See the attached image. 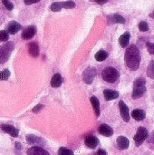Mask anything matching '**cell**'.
<instances>
[{"label":"cell","mask_w":154,"mask_h":155,"mask_svg":"<svg viewBox=\"0 0 154 155\" xmlns=\"http://www.w3.org/2000/svg\"><path fill=\"white\" fill-rule=\"evenodd\" d=\"M84 144L89 149H95L97 147V145L99 144V140H98L97 137L93 136V135H90V136H87L85 138Z\"/></svg>","instance_id":"cell-12"},{"label":"cell","mask_w":154,"mask_h":155,"mask_svg":"<svg viewBox=\"0 0 154 155\" xmlns=\"http://www.w3.org/2000/svg\"><path fill=\"white\" fill-rule=\"evenodd\" d=\"M22 28L21 25L19 23H17L16 21H11L8 23L7 25V32L11 35H15L16 34L20 29Z\"/></svg>","instance_id":"cell-16"},{"label":"cell","mask_w":154,"mask_h":155,"mask_svg":"<svg viewBox=\"0 0 154 155\" xmlns=\"http://www.w3.org/2000/svg\"><path fill=\"white\" fill-rule=\"evenodd\" d=\"M10 76V72L8 69H5L4 71L0 72V80H7Z\"/></svg>","instance_id":"cell-31"},{"label":"cell","mask_w":154,"mask_h":155,"mask_svg":"<svg viewBox=\"0 0 154 155\" xmlns=\"http://www.w3.org/2000/svg\"><path fill=\"white\" fill-rule=\"evenodd\" d=\"M62 2H54L50 5V10H52L53 12H59L62 10Z\"/></svg>","instance_id":"cell-25"},{"label":"cell","mask_w":154,"mask_h":155,"mask_svg":"<svg viewBox=\"0 0 154 155\" xmlns=\"http://www.w3.org/2000/svg\"><path fill=\"white\" fill-rule=\"evenodd\" d=\"M125 64L129 69L136 71L141 64V52L135 45H131L127 47L124 54Z\"/></svg>","instance_id":"cell-1"},{"label":"cell","mask_w":154,"mask_h":155,"mask_svg":"<svg viewBox=\"0 0 154 155\" xmlns=\"http://www.w3.org/2000/svg\"><path fill=\"white\" fill-rule=\"evenodd\" d=\"M91 104L93 105V108L94 110V113H95V116L98 118L101 114V110H100V102L98 100V98L96 96H92L91 99Z\"/></svg>","instance_id":"cell-22"},{"label":"cell","mask_w":154,"mask_h":155,"mask_svg":"<svg viewBox=\"0 0 154 155\" xmlns=\"http://www.w3.org/2000/svg\"><path fill=\"white\" fill-rule=\"evenodd\" d=\"M103 80L109 84H114L119 78V72L116 68L113 66H108L104 68L102 72Z\"/></svg>","instance_id":"cell-3"},{"label":"cell","mask_w":154,"mask_h":155,"mask_svg":"<svg viewBox=\"0 0 154 155\" xmlns=\"http://www.w3.org/2000/svg\"><path fill=\"white\" fill-rule=\"evenodd\" d=\"M145 116H146L145 112L142 109H134L132 112V117L138 122L143 121L145 119Z\"/></svg>","instance_id":"cell-20"},{"label":"cell","mask_w":154,"mask_h":155,"mask_svg":"<svg viewBox=\"0 0 154 155\" xmlns=\"http://www.w3.org/2000/svg\"><path fill=\"white\" fill-rule=\"evenodd\" d=\"M96 3H98L99 5H103V4H105V3H107L108 2V0H94Z\"/></svg>","instance_id":"cell-36"},{"label":"cell","mask_w":154,"mask_h":155,"mask_svg":"<svg viewBox=\"0 0 154 155\" xmlns=\"http://www.w3.org/2000/svg\"><path fill=\"white\" fill-rule=\"evenodd\" d=\"M95 155H107V153H106V151L103 150V149H99V150L97 151V153H95Z\"/></svg>","instance_id":"cell-35"},{"label":"cell","mask_w":154,"mask_h":155,"mask_svg":"<svg viewBox=\"0 0 154 155\" xmlns=\"http://www.w3.org/2000/svg\"><path fill=\"white\" fill-rule=\"evenodd\" d=\"M1 2H2V4L5 5V7L7 10L11 11V10L14 9V4H13L12 2H10L9 0H1Z\"/></svg>","instance_id":"cell-30"},{"label":"cell","mask_w":154,"mask_h":155,"mask_svg":"<svg viewBox=\"0 0 154 155\" xmlns=\"http://www.w3.org/2000/svg\"><path fill=\"white\" fill-rule=\"evenodd\" d=\"M146 47H147V50L149 52V54L154 55V44L153 43H151V42H147L146 43Z\"/></svg>","instance_id":"cell-32"},{"label":"cell","mask_w":154,"mask_h":155,"mask_svg":"<svg viewBox=\"0 0 154 155\" xmlns=\"http://www.w3.org/2000/svg\"><path fill=\"white\" fill-rule=\"evenodd\" d=\"M40 0H24V3L25 4V5H32V4H36V3H38Z\"/></svg>","instance_id":"cell-34"},{"label":"cell","mask_w":154,"mask_h":155,"mask_svg":"<svg viewBox=\"0 0 154 155\" xmlns=\"http://www.w3.org/2000/svg\"><path fill=\"white\" fill-rule=\"evenodd\" d=\"M149 142L154 143V132H152V135H151V137H150V139H149Z\"/></svg>","instance_id":"cell-37"},{"label":"cell","mask_w":154,"mask_h":155,"mask_svg":"<svg viewBox=\"0 0 154 155\" xmlns=\"http://www.w3.org/2000/svg\"><path fill=\"white\" fill-rule=\"evenodd\" d=\"M149 133L148 130L144 127H139L137 130V133L134 135V142L136 146H140L143 144V143L148 138Z\"/></svg>","instance_id":"cell-5"},{"label":"cell","mask_w":154,"mask_h":155,"mask_svg":"<svg viewBox=\"0 0 154 155\" xmlns=\"http://www.w3.org/2000/svg\"><path fill=\"white\" fill-rule=\"evenodd\" d=\"M28 53L32 57H37L40 54L39 45L35 42H31L28 44Z\"/></svg>","instance_id":"cell-13"},{"label":"cell","mask_w":154,"mask_h":155,"mask_svg":"<svg viewBox=\"0 0 154 155\" xmlns=\"http://www.w3.org/2000/svg\"><path fill=\"white\" fill-rule=\"evenodd\" d=\"M147 76L151 79H154V60H151L147 68Z\"/></svg>","instance_id":"cell-24"},{"label":"cell","mask_w":154,"mask_h":155,"mask_svg":"<svg viewBox=\"0 0 154 155\" xmlns=\"http://www.w3.org/2000/svg\"><path fill=\"white\" fill-rule=\"evenodd\" d=\"M130 38H131V34L129 32H125L123 33L120 37H119V44L122 47H127L129 45V42H130Z\"/></svg>","instance_id":"cell-21"},{"label":"cell","mask_w":154,"mask_h":155,"mask_svg":"<svg viewBox=\"0 0 154 155\" xmlns=\"http://www.w3.org/2000/svg\"><path fill=\"white\" fill-rule=\"evenodd\" d=\"M44 107V106L43 104H37L36 106H34V107L33 108V113L37 114V113H39V112H40Z\"/></svg>","instance_id":"cell-33"},{"label":"cell","mask_w":154,"mask_h":155,"mask_svg":"<svg viewBox=\"0 0 154 155\" xmlns=\"http://www.w3.org/2000/svg\"><path fill=\"white\" fill-rule=\"evenodd\" d=\"M62 5H63V8H65V9H72L76 6L75 3L73 0H67V1L62 2Z\"/></svg>","instance_id":"cell-26"},{"label":"cell","mask_w":154,"mask_h":155,"mask_svg":"<svg viewBox=\"0 0 154 155\" xmlns=\"http://www.w3.org/2000/svg\"><path fill=\"white\" fill-rule=\"evenodd\" d=\"M119 109H120V113H121V116H122L123 120L126 123L130 122L131 115L129 113V108H128L127 104L123 100H121L119 102Z\"/></svg>","instance_id":"cell-7"},{"label":"cell","mask_w":154,"mask_h":155,"mask_svg":"<svg viewBox=\"0 0 154 155\" xmlns=\"http://www.w3.org/2000/svg\"><path fill=\"white\" fill-rule=\"evenodd\" d=\"M107 22L109 25L113 24H124L125 19L119 14H112L107 15Z\"/></svg>","instance_id":"cell-8"},{"label":"cell","mask_w":154,"mask_h":155,"mask_svg":"<svg viewBox=\"0 0 154 155\" xmlns=\"http://www.w3.org/2000/svg\"><path fill=\"white\" fill-rule=\"evenodd\" d=\"M1 130L5 133L8 134L12 137H15V138H16L18 136V134H19V131L16 128H15L14 126L9 125V124H2Z\"/></svg>","instance_id":"cell-10"},{"label":"cell","mask_w":154,"mask_h":155,"mask_svg":"<svg viewBox=\"0 0 154 155\" xmlns=\"http://www.w3.org/2000/svg\"><path fill=\"white\" fill-rule=\"evenodd\" d=\"M103 95L106 101H111V100H114L116 98L119 97V93L117 91L114 90H111V89H105L103 91Z\"/></svg>","instance_id":"cell-19"},{"label":"cell","mask_w":154,"mask_h":155,"mask_svg":"<svg viewBox=\"0 0 154 155\" xmlns=\"http://www.w3.org/2000/svg\"><path fill=\"white\" fill-rule=\"evenodd\" d=\"M145 84H146V81L143 78H138L134 81L133 94H132L133 99H139L142 96H143V94L146 92Z\"/></svg>","instance_id":"cell-2"},{"label":"cell","mask_w":154,"mask_h":155,"mask_svg":"<svg viewBox=\"0 0 154 155\" xmlns=\"http://www.w3.org/2000/svg\"><path fill=\"white\" fill-rule=\"evenodd\" d=\"M9 39V35L7 31L1 30L0 31V42H6Z\"/></svg>","instance_id":"cell-29"},{"label":"cell","mask_w":154,"mask_h":155,"mask_svg":"<svg viewBox=\"0 0 154 155\" xmlns=\"http://www.w3.org/2000/svg\"><path fill=\"white\" fill-rule=\"evenodd\" d=\"M138 27H139V30L141 32H147L149 30V25H148V23L145 22V21H141L138 25Z\"/></svg>","instance_id":"cell-27"},{"label":"cell","mask_w":154,"mask_h":155,"mask_svg":"<svg viewBox=\"0 0 154 155\" xmlns=\"http://www.w3.org/2000/svg\"><path fill=\"white\" fill-rule=\"evenodd\" d=\"M116 143H117V146L120 150L128 149L130 146V141L125 136H119L116 140Z\"/></svg>","instance_id":"cell-15"},{"label":"cell","mask_w":154,"mask_h":155,"mask_svg":"<svg viewBox=\"0 0 154 155\" xmlns=\"http://www.w3.org/2000/svg\"><path fill=\"white\" fill-rule=\"evenodd\" d=\"M26 142L30 144H37V145H42V144H44V141L38 137V136H35V135H33V134H29L27 135L26 137Z\"/></svg>","instance_id":"cell-17"},{"label":"cell","mask_w":154,"mask_h":155,"mask_svg":"<svg viewBox=\"0 0 154 155\" xmlns=\"http://www.w3.org/2000/svg\"><path fill=\"white\" fill-rule=\"evenodd\" d=\"M27 155H50V153L39 146H34L27 150Z\"/></svg>","instance_id":"cell-14"},{"label":"cell","mask_w":154,"mask_h":155,"mask_svg":"<svg viewBox=\"0 0 154 155\" xmlns=\"http://www.w3.org/2000/svg\"><path fill=\"white\" fill-rule=\"evenodd\" d=\"M14 48L15 44L13 42H7L0 46V64L8 61Z\"/></svg>","instance_id":"cell-4"},{"label":"cell","mask_w":154,"mask_h":155,"mask_svg":"<svg viewBox=\"0 0 154 155\" xmlns=\"http://www.w3.org/2000/svg\"><path fill=\"white\" fill-rule=\"evenodd\" d=\"M98 132L101 135L106 136V137H110L113 134V130L111 126H109L108 124H103L99 126L98 128Z\"/></svg>","instance_id":"cell-11"},{"label":"cell","mask_w":154,"mask_h":155,"mask_svg":"<svg viewBox=\"0 0 154 155\" xmlns=\"http://www.w3.org/2000/svg\"><path fill=\"white\" fill-rule=\"evenodd\" d=\"M149 15H150V17H152V18H154V11L152 12V13H151V14H150Z\"/></svg>","instance_id":"cell-39"},{"label":"cell","mask_w":154,"mask_h":155,"mask_svg":"<svg viewBox=\"0 0 154 155\" xmlns=\"http://www.w3.org/2000/svg\"><path fill=\"white\" fill-rule=\"evenodd\" d=\"M108 55L109 54L105 51V50H99L95 55H94V58L97 62H103V61H105L107 58H108Z\"/></svg>","instance_id":"cell-23"},{"label":"cell","mask_w":154,"mask_h":155,"mask_svg":"<svg viewBox=\"0 0 154 155\" xmlns=\"http://www.w3.org/2000/svg\"><path fill=\"white\" fill-rule=\"evenodd\" d=\"M35 34H36V27L34 25H30L27 26L25 29H24V31L22 32V38L25 40H29L33 38Z\"/></svg>","instance_id":"cell-9"},{"label":"cell","mask_w":154,"mask_h":155,"mask_svg":"<svg viewBox=\"0 0 154 155\" xmlns=\"http://www.w3.org/2000/svg\"><path fill=\"white\" fill-rule=\"evenodd\" d=\"M96 76V69L94 67H87L83 73V80L85 84H91Z\"/></svg>","instance_id":"cell-6"},{"label":"cell","mask_w":154,"mask_h":155,"mask_svg":"<svg viewBox=\"0 0 154 155\" xmlns=\"http://www.w3.org/2000/svg\"><path fill=\"white\" fill-rule=\"evenodd\" d=\"M63 84V77L60 74H54V76L52 77L51 79V82H50V84L52 87L54 88H58L62 85Z\"/></svg>","instance_id":"cell-18"},{"label":"cell","mask_w":154,"mask_h":155,"mask_svg":"<svg viewBox=\"0 0 154 155\" xmlns=\"http://www.w3.org/2000/svg\"><path fill=\"white\" fill-rule=\"evenodd\" d=\"M15 147H16L17 149H21L22 146H21V144H20L19 143H15Z\"/></svg>","instance_id":"cell-38"},{"label":"cell","mask_w":154,"mask_h":155,"mask_svg":"<svg viewBox=\"0 0 154 155\" xmlns=\"http://www.w3.org/2000/svg\"><path fill=\"white\" fill-rule=\"evenodd\" d=\"M58 154L59 155H74L73 151H71L70 149H67L65 147H61L58 151Z\"/></svg>","instance_id":"cell-28"}]
</instances>
